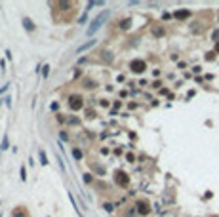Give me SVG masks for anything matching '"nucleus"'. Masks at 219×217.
I'll use <instances>...</instances> for the list:
<instances>
[{"mask_svg": "<svg viewBox=\"0 0 219 217\" xmlns=\"http://www.w3.org/2000/svg\"><path fill=\"white\" fill-rule=\"evenodd\" d=\"M48 72H50V67H48V65H44V69H42V76H44V78L48 76Z\"/></svg>", "mask_w": 219, "mask_h": 217, "instance_id": "a211bd4d", "label": "nucleus"}, {"mask_svg": "<svg viewBox=\"0 0 219 217\" xmlns=\"http://www.w3.org/2000/svg\"><path fill=\"white\" fill-rule=\"evenodd\" d=\"M0 149H2V151H6V149H8V137L2 139V147H0Z\"/></svg>", "mask_w": 219, "mask_h": 217, "instance_id": "f3484780", "label": "nucleus"}, {"mask_svg": "<svg viewBox=\"0 0 219 217\" xmlns=\"http://www.w3.org/2000/svg\"><path fill=\"white\" fill-rule=\"evenodd\" d=\"M57 8H61V10H69V8H72V4H71V2H57Z\"/></svg>", "mask_w": 219, "mask_h": 217, "instance_id": "f8f14e48", "label": "nucleus"}, {"mask_svg": "<svg viewBox=\"0 0 219 217\" xmlns=\"http://www.w3.org/2000/svg\"><path fill=\"white\" fill-rule=\"evenodd\" d=\"M137 213H141V215H147L149 211H150V206H149V202H145V200H137Z\"/></svg>", "mask_w": 219, "mask_h": 217, "instance_id": "39448f33", "label": "nucleus"}, {"mask_svg": "<svg viewBox=\"0 0 219 217\" xmlns=\"http://www.w3.org/2000/svg\"><path fill=\"white\" fill-rule=\"evenodd\" d=\"M215 54H219V40H217V44H215Z\"/></svg>", "mask_w": 219, "mask_h": 217, "instance_id": "a878e982", "label": "nucleus"}, {"mask_svg": "<svg viewBox=\"0 0 219 217\" xmlns=\"http://www.w3.org/2000/svg\"><path fill=\"white\" fill-rule=\"evenodd\" d=\"M69 107L72 111H80L82 109V97L80 95H71L69 97Z\"/></svg>", "mask_w": 219, "mask_h": 217, "instance_id": "20e7f679", "label": "nucleus"}, {"mask_svg": "<svg viewBox=\"0 0 219 217\" xmlns=\"http://www.w3.org/2000/svg\"><path fill=\"white\" fill-rule=\"evenodd\" d=\"M130 69H132L133 72H137V74H141V72L147 71V63L141 61V59H133L132 63H130Z\"/></svg>", "mask_w": 219, "mask_h": 217, "instance_id": "7ed1b4c3", "label": "nucleus"}, {"mask_svg": "<svg viewBox=\"0 0 219 217\" xmlns=\"http://www.w3.org/2000/svg\"><path fill=\"white\" fill-rule=\"evenodd\" d=\"M23 25H25L27 30H34V25H33V21H31L29 17H23Z\"/></svg>", "mask_w": 219, "mask_h": 217, "instance_id": "9d476101", "label": "nucleus"}, {"mask_svg": "<svg viewBox=\"0 0 219 217\" xmlns=\"http://www.w3.org/2000/svg\"><path fill=\"white\" fill-rule=\"evenodd\" d=\"M72 156H74L76 160H82V151L80 149H72Z\"/></svg>", "mask_w": 219, "mask_h": 217, "instance_id": "ddd939ff", "label": "nucleus"}, {"mask_svg": "<svg viewBox=\"0 0 219 217\" xmlns=\"http://www.w3.org/2000/svg\"><path fill=\"white\" fill-rule=\"evenodd\" d=\"M213 57H215V51H210V54H208V55H206V59H208V61H212Z\"/></svg>", "mask_w": 219, "mask_h": 217, "instance_id": "4be33fe9", "label": "nucleus"}, {"mask_svg": "<svg viewBox=\"0 0 219 217\" xmlns=\"http://www.w3.org/2000/svg\"><path fill=\"white\" fill-rule=\"evenodd\" d=\"M103 208H105V210H107V211H112V210H114V206H112V204H109V202H107V204H105V206H103Z\"/></svg>", "mask_w": 219, "mask_h": 217, "instance_id": "412c9836", "label": "nucleus"}, {"mask_svg": "<svg viewBox=\"0 0 219 217\" xmlns=\"http://www.w3.org/2000/svg\"><path fill=\"white\" fill-rule=\"evenodd\" d=\"M8 86H10V84H6V86H2V88H0V94H4V91L8 90Z\"/></svg>", "mask_w": 219, "mask_h": 217, "instance_id": "393cba45", "label": "nucleus"}, {"mask_svg": "<svg viewBox=\"0 0 219 217\" xmlns=\"http://www.w3.org/2000/svg\"><path fill=\"white\" fill-rule=\"evenodd\" d=\"M92 46H95V40H90V42H86V44H82L80 48H76V54H82V51H86V50H90Z\"/></svg>", "mask_w": 219, "mask_h": 217, "instance_id": "423d86ee", "label": "nucleus"}, {"mask_svg": "<svg viewBox=\"0 0 219 217\" xmlns=\"http://www.w3.org/2000/svg\"><path fill=\"white\" fill-rule=\"evenodd\" d=\"M130 25H132V19L126 17V19H122V21H120V29H122V30H128Z\"/></svg>", "mask_w": 219, "mask_h": 217, "instance_id": "1a4fd4ad", "label": "nucleus"}, {"mask_svg": "<svg viewBox=\"0 0 219 217\" xmlns=\"http://www.w3.org/2000/svg\"><path fill=\"white\" fill-rule=\"evenodd\" d=\"M109 15H111V12H109V10H103V12H101V13H99L97 17L92 21V25L88 27V33H86V34H88V36H93V34H95L97 30H99V27H101V25L109 19Z\"/></svg>", "mask_w": 219, "mask_h": 217, "instance_id": "f257e3e1", "label": "nucleus"}, {"mask_svg": "<svg viewBox=\"0 0 219 217\" xmlns=\"http://www.w3.org/2000/svg\"><path fill=\"white\" fill-rule=\"evenodd\" d=\"M126 160H128V162H135V156H133V154H126Z\"/></svg>", "mask_w": 219, "mask_h": 217, "instance_id": "aec40b11", "label": "nucleus"}, {"mask_svg": "<svg viewBox=\"0 0 219 217\" xmlns=\"http://www.w3.org/2000/svg\"><path fill=\"white\" fill-rule=\"evenodd\" d=\"M101 55H105V61H107V63H111V61H112V54H111V51H103Z\"/></svg>", "mask_w": 219, "mask_h": 217, "instance_id": "2eb2a0df", "label": "nucleus"}, {"mask_svg": "<svg viewBox=\"0 0 219 217\" xmlns=\"http://www.w3.org/2000/svg\"><path fill=\"white\" fill-rule=\"evenodd\" d=\"M164 27H153V34L156 36V38H160V36H164Z\"/></svg>", "mask_w": 219, "mask_h": 217, "instance_id": "6e6552de", "label": "nucleus"}, {"mask_svg": "<svg viewBox=\"0 0 219 217\" xmlns=\"http://www.w3.org/2000/svg\"><path fill=\"white\" fill-rule=\"evenodd\" d=\"M38 156H40V162H42V166H46L48 164V158H46V152L40 149V152H38Z\"/></svg>", "mask_w": 219, "mask_h": 217, "instance_id": "9b49d317", "label": "nucleus"}, {"mask_svg": "<svg viewBox=\"0 0 219 217\" xmlns=\"http://www.w3.org/2000/svg\"><path fill=\"white\" fill-rule=\"evenodd\" d=\"M92 181H93V175L92 173H86L84 175V183H92Z\"/></svg>", "mask_w": 219, "mask_h": 217, "instance_id": "dca6fc26", "label": "nucleus"}, {"mask_svg": "<svg viewBox=\"0 0 219 217\" xmlns=\"http://www.w3.org/2000/svg\"><path fill=\"white\" fill-rule=\"evenodd\" d=\"M114 183H116L118 187H128V185H130V177H128V173H124L122 169L114 172Z\"/></svg>", "mask_w": 219, "mask_h": 217, "instance_id": "f03ea898", "label": "nucleus"}, {"mask_svg": "<svg viewBox=\"0 0 219 217\" xmlns=\"http://www.w3.org/2000/svg\"><path fill=\"white\" fill-rule=\"evenodd\" d=\"M99 105H101V107H109V101L107 99H101V101H99Z\"/></svg>", "mask_w": 219, "mask_h": 217, "instance_id": "5701e85b", "label": "nucleus"}, {"mask_svg": "<svg viewBox=\"0 0 219 217\" xmlns=\"http://www.w3.org/2000/svg\"><path fill=\"white\" fill-rule=\"evenodd\" d=\"M13 217H27V211H25V210H15Z\"/></svg>", "mask_w": 219, "mask_h": 217, "instance_id": "4468645a", "label": "nucleus"}, {"mask_svg": "<svg viewBox=\"0 0 219 217\" xmlns=\"http://www.w3.org/2000/svg\"><path fill=\"white\" fill-rule=\"evenodd\" d=\"M174 15H175L177 19H187V17H189V15H191V12H189V10H181V12H179V10H177V12H175Z\"/></svg>", "mask_w": 219, "mask_h": 217, "instance_id": "0eeeda50", "label": "nucleus"}, {"mask_svg": "<svg viewBox=\"0 0 219 217\" xmlns=\"http://www.w3.org/2000/svg\"><path fill=\"white\" fill-rule=\"evenodd\" d=\"M19 175H21V179H23V181H27V173H25V168L19 169Z\"/></svg>", "mask_w": 219, "mask_h": 217, "instance_id": "6ab92c4d", "label": "nucleus"}, {"mask_svg": "<svg viewBox=\"0 0 219 217\" xmlns=\"http://www.w3.org/2000/svg\"><path fill=\"white\" fill-rule=\"evenodd\" d=\"M80 120H78V118H69V124H78Z\"/></svg>", "mask_w": 219, "mask_h": 217, "instance_id": "b1692460", "label": "nucleus"}]
</instances>
